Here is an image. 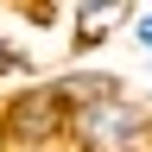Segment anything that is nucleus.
<instances>
[{
	"label": "nucleus",
	"instance_id": "nucleus-1",
	"mask_svg": "<svg viewBox=\"0 0 152 152\" xmlns=\"http://www.w3.org/2000/svg\"><path fill=\"white\" fill-rule=\"evenodd\" d=\"M146 140H152V108L133 89L114 102L70 108V133H64L70 152H146Z\"/></svg>",
	"mask_w": 152,
	"mask_h": 152
},
{
	"label": "nucleus",
	"instance_id": "nucleus-2",
	"mask_svg": "<svg viewBox=\"0 0 152 152\" xmlns=\"http://www.w3.org/2000/svg\"><path fill=\"white\" fill-rule=\"evenodd\" d=\"M64 133H70V108L57 102L51 76L19 83L0 102V140H7V152H51V146H64Z\"/></svg>",
	"mask_w": 152,
	"mask_h": 152
},
{
	"label": "nucleus",
	"instance_id": "nucleus-3",
	"mask_svg": "<svg viewBox=\"0 0 152 152\" xmlns=\"http://www.w3.org/2000/svg\"><path fill=\"white\" fill-rule=\"evenodd\" d=\"M133 13V0H70V57H89L108 38H121Z\"/></svg>",
	"mask_w": 152,
	"mask_h": 152
},
{
	"label": "nucleus",
	"instance_id": "nucleus-4",
	"mask_svg": "<svg viewBox=\"0 0 152 152\" xmlns=\"http://www.w3.org/2000/svg\"><path fill=\"white\" fill-rule=\"evenodd\" d=\"M51 89H57V102L64 108H89V102H114V95H127V76L121 70H83V64H70L64 76H51Z\"/></svg>",
	"mask_w": 152,
	"mask_h": 152
},
{
	"label": "nucleus",
	"instance_id": "nucleus-5",
	"mask_svg": "<svg viewBox=\"0 0 152 152\" xmlns=\"http://www.w3.org/2000/svg\"><path fill=\"white\" fill-rule=\"evenodd\" d=\"M7 76H19V83H38V64L26 57V45H13L7 32H0V83Z\"/></svg>",
	"mask_w": 152,
	"mask_h": 152
},
{
	"label": "nucleus",
	"instance_id": "nucleus-6",
	"mask_svg": "<svg viewBox=\"0 0 152 152\" xmlns=\"http://www.w3.org/2000/svg\"><path fill=\"white\" fill-rule=\"evenodd\" d=\"M127 38L140 45V57H152V7H140V13L127 19Z\"/></svg>",
	"mask_w": 152,
	"mask_h": 152
},
{
	"label": "nucleus",
	"instance_id": "nucleus-7",
	"mask_svg": "<svg viewBox=\"0 0 152 152\" xmlns=\"http://www.w3.org/2000/svg\"><path fill=\"white\" fill-rule=\"evenodd\" d=\"M51 152H70V146H51Z\"/></svg>",
	"mask_w": 152,
	"mask_h": 152
},
{
	"label": "nucleus",
	"instance_id": "nucleus-8",
	"mask_svg": "<svg viewBox=\"0 0 152 152\" xmlns=\"http://www.w3.org/2000/svg\"><path fill=\"white\" fill-rule=\"evenodd\" d=\"M0 152H7V140H0Z\"/></svg>",
	"mask_w": 152,
	"mask_h": 152
}]
</instances>
